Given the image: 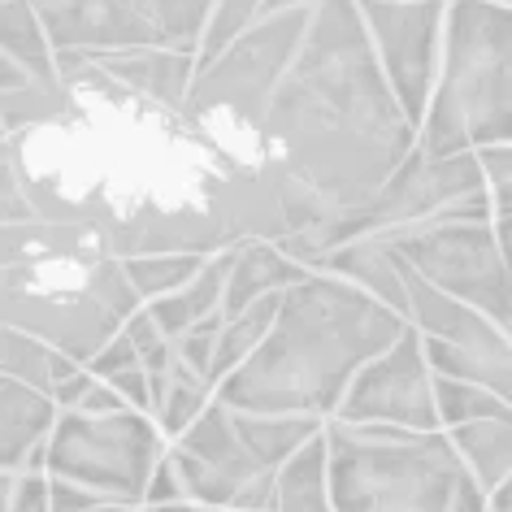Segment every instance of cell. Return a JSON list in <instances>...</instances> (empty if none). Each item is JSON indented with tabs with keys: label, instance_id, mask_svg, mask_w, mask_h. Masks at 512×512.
Wrapping results in <instances>:
<instances>
[{
	"label": "cell",
	"instance_id": "1",
	"mask_svg": "<svg viewBox=\"0 0 512 512\" xmlns=\"http://www.w3.org/2000/svg\"><path fill=\"white\" fill-rule=\"evenodd\" d=\"M265 152L335 217L361 209L417 144L356 0H313L261 126ZM335 226V222H330Z\"/></svg>",
	"mask_w": 512,
	"mask_h": 512
},
{
	"label": "cell",
	"instance_id": "2",
	"mask_svg": "<svg viewBox=\"0 0 512 512\" xmlns=\"http://www.w3.org/2000/svg\"><path fill=\"white\" fill-rule=\"evenodd\" d=\"M408 330V317L326 270H309L278 296V317L248 361L217 382L235 413L317 417L339 413L352 378Z\"/></svg>",
	"mask_w": 512,
	"mask_h": 512
},
{
	"label": "cell",
	"instance_id": "3",
	"mask_svg": "<svg viewBox=\"0 0 512 512\" xmlns=\"http://www.w3.org/2000/svg\"><path fill=\"white\" fill-rule=\"evenodd\" d=\"M326 491L335 512H486V491L443 430L326 421Z\"/></svg>",
	"mask_w": 512,
	"mask_h": 512
},
{
	"label": "cell",
	"instance_id": "4",
	"mask_svg": "<svg viewBox=\"0 0 512 512\" xmlns=\"http://www.w3.org/2000/svg\"><path fill=\"white\" fill-rule=\"evenodd\" d=\"M486 144H512V5L447 0L439 83L417 148L447 157Z\"/></svg>",
	"mask_w": 512,
	"mask_h": 512
},
{
	"label": "cell",
	"instance_id": "5",
	"mask_svg": "<svg viewBox=\"0 0 512 512\" xmlns=\"http://www.w3.org/2000/svg\"><path fill=\"white\" fill-rule=\"evenodd\" d=\"M165 434L152 413L118 408V413H79L57 408L48 439L35 447L27 469H44L48 478L79 482L96 491L105 504L139 508L148 478L165 456Z\"/></svg>",
	"mask_w": 512,
	"mask_h": 512
},
{
	"label": "cell",
	"instance_id": "6",
	"mask_svg": "<svg viewBox=\"0 0 512 512\" xmlns=\"http://www.w3.org/2000/svg\"><path fill=\"white\" fill-rule=\"evenodd\" d=\"M309 14L313 5L278 9V14L256 18L209 66H196V79H191V92L183 105L196 118L230 126V131L261 135L274 87L287 74L291 57L300 53L304 31H309Z\"/></svg>",
	"mask_w": 512,
	"mask_h": 512
},
{
	"label": "cell",
	"instance_id": "7",
	"mask_svg": "<svg viewBox=\"0 0 512 512\" xmlns=\"http://www.w3.org/2000/svg\"><path fill=\"white\" fill-rule=\"evenodd\" d=\"M53 53H200L213 0H31Z\"/></svg>",
	"mask_w": 512,
	"mask_h": 512
},
{
	"label": "cell",
	"instance_id": "8",
	"mask_svg": "<svg viewBox=\"0 0 512 512\" xmlns=\"http://www.w3.org/2000/svg\"><path fill=\"white\" fill-rule=\"evenodd\" d=\"M387 243L430 287L486 313L512 335V265L504 261V248L495 239V217L491 222H430L395 230Z\"/></svg>",
	"mask_w": 512,
	"mask_h": 512
},
{
	"label": "cell",
	"instance_id": "9",
	"mask_svg": "<svg viewBox=\"0 0 512 512\" xmlns=\"http://www.w3.org/2000/svg\"><path fill=\"white\" fill-rule=\"evenodd\" d=\"M408 326L421 335L434 374L478 382L504 404H512V335L486 313L452 300L404 265Z\"/></svg>",
	"mask_w": 512,
	"mask_h": 512
},
{
	"label": "cell",
	"instance_id": "10",
	"mask_svg": "<svg viewBox=\"0 0 512 512\" xmlns=\"http://www.w3.org/2000/svg\"><path fill=\"white\" fill-rule=\"evenodd\" d=\"M482 187H486V174L478 165V152H447V157H434V152L413 144V152L395 165V174L361 209L335 217V226H330V235H326V252L348 239H361V235H395V230L430 226L443 217L447 204L465 200Z\"/></svg>",
	"mask_w": 512,
	"mask_h": 512
},
{
	"label": "cell",
	"instance_id": "11",
	"mask_svg": "<svg viewBox=\"0 0 512 512\" xmlns=\"http://www.w3.org/2000/svg\"><path fill=\"white\" fill-rule=\"evenodd\" d=\"M170 465L183 482V499L200 504L204 512L213 508H235V512H274V482L278 473L256 465V456L243 447L235 430V413L213 400L178 439L165 447Z\"/></svg>",
	"mask_w": 512,
	"mask_h": 512
},
{
	"label": "cell",
	"instance_id": "12",
	"mask_svg": "<svg viewBox=\"0 0 512 512\" xmlns=\"http://www.w3.org/2000/svg\"><path fill=\"white\" fill-rule=\"evenodd\" d=\"M361 14L369 40H374L378 66L387 74L404 118L421 126L434 83H439L447 0H369V5H361Z\"/></svg>",
	"mask_w": 512,
	"mask_h": 512
},
{
	"label": "cell",
	"instance_id": "13",
	"mask_svg": "<svg viewBox=\"0 0 512 512\" xmlns=\"http://www.w3.org/2000/svg\"><path fill=\"white\" fill-rule=\"evenodd\" d=\"M330 421H343V426L382 421V426H400L413 434L443 430L439 408H434V369L413 326L352 378L339 413Z\"/></svg>",
	"mask_w": 512,
	"mask_h": 512
},
{
	"label": "cell",
	"instance_id": "14",
	"mask_svg": "<svg viewBox=\"0 0 512 512\" xmlns=\"http://www.w3.org/2000/svg\"><path fill=\"white\" fill-rule=\"evenodd\" d=\"M92 61L113 83L157 105H183L196 79V53H178V48H122V53H92Z\"/></svg>",
	"mask_w": 512,
	"mask_h": 512
},
{
	"label": "cell",
	"instance_id": "15",
	"mask_svg": "<svg viewBox=\"0 0 512 512\" xmlns=\"http://www.w3.org/2000/svg\"><path fill=\"white\" fill-rule=\"evenodd\" d=\"M309 274L296 256H287L274 239H243L230 248V270H226V291H222V317L243 313L248 304L265 296H283L291 283Z\"/></svg>",
	"mask_w": 512,
	"mask_h": 512
},
{
	"label": "cell",
	"instance_id": "16",
	"mask_svg": "<svg viewBox=\"0 0 512 512\" xmlns=\"http://www.w3.org/2000/svg\"><path fill=\"white\" fill-rule=\"evenodd\" d=\"M313 270L339 274L356 283L361 291H369L374 300H382L387 309H395L400 317H408V283H404V261L400 252L387 243V235H361L348 239L339 248H330Z\"/></svg>",
	"mask_w": 512,
	"mask_h": 512
},
{
	"label": "cell",
	"instance_id": "17",
	"mask_svg": "<svg viewBox=\"0 0 512 512\" xmlns=\"http://www.w3.org/2000/svg\"><path fill=\"white\" fill-rule=\"evenodd\" d=\"M57 421L53 395L22 378L0 374V469H27L31 452Z\"/></svg>",
	"mask_w": 512,
	"mask_h": 512
},
{
	"label": "cell",
	"instance_id": "18",
	"mask_svg": "<svg viewBox=\"0 0 512 512\" xmlns=\"http://www.w3.org/2000/svg\"><path fill=\"white\" fill-rule=\"evenodd\" d=\"M226 270H230V248H226V252L204 256V265H200V270L191 274L178 291H170V296H161V300H148V304H144V309L152 313V322L161 326V335H165V339H178L187 326H196V322H204V317L222 313Z\"/></svg>",
	"mask_w": 512,
	"mask_h": 512
},
{
	"label": "cell",
	"instance_id": "19",
	"mask_svg": "<svg viewBox=\"0 0 512 512\" xmlns=\"http://www.w3.org/2000/svg\"><path fill=\"white\" fill-rule=\"evenodd\" d=\"M443 434L452 439L460 465L469 469V478L491 495L499 478L512 469V404L495 408V413H486L478 421H465V426H452Z\"/></svg>",
	"mask_w": 512,
	"mask_h": 512
},
{
	"label": "cell",
	"instance_id": "20",
	"mask_svg": "<svg viewBox=\"0 0 512 512\" xmlns=\"http://www.w3.org/2000/svg\"><path fill=\"white\" fill-rule=\"evenodd\" d=\"M235 413V408H230ZM326 421L317 417H278V413H235V430L243 447L256 456V465L265 469H283L291 456L300 452L309 439H317L322 434Z\"/></svg>",
	"mask_w": 512,
	"mask_h": 512
},
{
	"label": "cell",
	"instance_id": "21",
	"mask_svg": "<svg viewBox=\"0 0 512 512\" xmlns=\"http://www.w3.org/2000/svg\"><path fill=\"white\" fill-rule=\"evenodd\" d=\"M274 512H335L326 491V439L317 434L278 469Z\"/></svg>",
	"mask_w": 512,
	"mask_h": 512
},
{
	"label": "cell",
	"instance_id": "22",
	"mask_svg": "<svg viewBox=\"0 0 512 512\" xmlns=\"http://www.w3.org/2000/svg\"><path fill=\"white\" fill-rule=\"evenodd\" d=\"M0 48L27 66L35 79H57L53 44L44 35V22L35 14L31 0H0Z\"/></svg>",
	"mask_w": 512,
	"mask_h": 512
},
{
	"label": "cell",
	"instance_id": "23",
	"mask_svg": "<svg viewBox=\"0 0 512 512\" xmlns=\"http://www.w3.org/2000/svg\"><path fill=\"white\" fill-rule=\"evenodd\" d=\"M274 317H278V296H265V300L248 304L243 313L222 317V330H217V348H213V382H222L230 369L243 365L256 348H261V339L270 335Z\"/></svg>",
	"mask_w": 512,
	"mask_h": 512
},
{
	"label": "cell",
	"instance_id": "24",
	"mask_svg": "<svg viewBox=\"0 0 512 512\" xmlns=\"http://www.w3.org/2000/svg\"><path fill=\"white\" fill-rule=\"evenodd\" d=\"M213 400H217V387H213V382H209V378H200V374H191V369L174 356L170 378H165V391H161L157 408H152V421L161 426L165 443H174L178 434H183V430H187L191 421H196Z\"/></svg>",
	"mask_w": 512,
	"mask_h": 512
},
{
	"label": "cell",
	"instance_id": "25",
	"mask_svg": "<svg viewBox=\"0 0 512 512\" xmlns=\"http://www.w3.org/2000/svg\"><path fill=\"white\" fill-rule=\"evenodd\" d=\"M204 265V256L196 252H139V256H122V274L135 287L139 300H161L178 291Z\"/></svg>",
	"mask_w": 512,
	"mask_h": 512
},
{
	"label": "cell",
	"instance_id": "26",
	"mask_svg": "<svg viewBox=\"0 0 512 512\" xmlns=\"http://www.w3.org/2000/svg\"><path fill=\"white\" fill-rule=\"evenodd\" d=\"M434 408H439V426L452 430V426H465V421H478L486 413H495V408H504V400L478 387V382L434 374Z\"/></svg>",
	"mask_w": 512,
	"mask_h": 512
},
{
	"label": "cell",
	"instance_id": "27",
	"mask_svg": "<svg viewBox=\"0 0 512 512\" xmlns=\"http://www.w3.org/2000/svg\"><path fill=\"white\" fill-rule=\"evenodd\" d=\"M261 5H265V0H213V14H209V27H204L196 66H209V61L222 53L226 44H235L239 35L248 31L256 18H261Z\"/></svg>",
	"mask_w": 512,
	"mask_h": 512
},
{
	"label": "cell",
	"instance_id": "28",
	"mask_svg": "<svg viewBox=\"0 0 512 512\" xmlns=\"http://www.w3.org/2000/svg\"><path fill=\"white\" fill-rule=\"evenodd\" d=\"M217 330H222V313H213V317H204V322L196 326H187L183 335L174 339V356L183 361L191 374H200V378H209L213 382V348H217ZM217 387V382H213Z\"/></svg>",
	"mask_w": 512,
	"mask_h": 512
},
{
	"label": "cell",
	"instance_id": "29",
	"mask_svg": "<svg viewBox=\"0 0 512 512\" xmlns=\"http://www.w3.org/2000/svg\"><path fill=\"white\" fill-rule=\"evenodd\" d=\"M35 209H31V200H27V191H22V178L14 170V161H9V152H5V161H0V226L5 222H31Z\"/></svg>",
	"mask_w": 512,
	"mask_h": 512
},
{
	"label": "cell",
	"instance_id": "30",
	"mask_svg": "<svg viewBox=\"0 0 512 512\" xmlns=\"http://www.w3.org/2000/svg\"><path fill=\"white\" fill-rule=\"evenodd\" d=\"M9 512H53V499H48V473L44 469H22L18 473Z\"/></svg>",
	"mask_w": 512,
	"mask_h": 512
},
{
	"label": "cell",
	"instance_id": "31",
	"mask_svg": "<svg viewBox=\"0 0 512 512\" xmlns=\"http://www.w3.org/2000/svg\"><path fill=\"white\" fill-rule=\"evenodd\" d=\"M131 365H139V352H135V343L126 339L122 330L92 356V361H87V369H92L96 378H113V374H122V369H131Z\"/></svg>",
	"mask_w": 512,
	"mask_h": 512
},
{
	"label": "cell",
	"instance_id": "32",
	"mask_svg": "<svg viewBox=\"0 0 512 512\" xmlns=\"http://www.w3.org/2000/svg\"><path fill=\"white\" fill-rule=\"evenodd\" d=\"M48 499H53V512H92L105 504L96 491H87L79 482H66V478H48Z\"/></svg>",
	"mask_w": 512,
	"mask_h": 512
},
{
	"label": "cell",
	"instance_id": "33",
	"mask_svg": "<svg viewBox=\"0 0 512 512\" xmlns=\"http://www.w3.org/2000/svg\"><path fill=\"white\" fill-rule=\"evenodd\" d=\"M113 391L122 395L131 408H139V413H152V387H148V374H144V365H131V369H122V374H113L105 378Z\"/></svg>",
	"mask_w": 512,
	"mask_h": 512
},
{
	"label": "cell",
	"instance_id": "34",
	"mask_svg": "<svg viewBox=\"0 0 512 512\" xmlns=\"http://www.w3.org/2000/svg\"><path fill=\"white\" fill-rule=\"evenodd\" d=\"M122 335L135 343V352H139V356H148L152 348H161V343H170V339L161 335V326L152 322V313L144 309V304H139V309H135V313L122 322Z\"/></svg>",
	"mask_w": 512,
	"mask_h": 512
},
{
	"label": "cell",
	"instance_id": "35",
	"mask_svg": "<svg viewBox=\"0 0 512 512\" xmlns=\"http://www.w3.org/2000/svg\"><path fill=\"white\" fill-rule=\"evenodd\" d=\"M174 499H183V482H178L170 456H161L157 469H152V478H148V491H144V504H139V508H148V504H174Z\"/></svg>",
	"mask_w": 512,
	"mask_h": 512
},
{
	"label": "cell",
	"instance_id": "36",
	"mask_svg": "<svg viewBox=\"0 0 512 512\" xmlns=\"http://www.w3.org/2000/svg\"><path fill=\"white\" fill-rule=\"evenodd\" d=\"M87 374H92V369H87ZM74 408H79V413H118V408H131V404H126L105 378L92 374V382H87V391L79 395V404Z\"/></svg>",
	"mask_w": 512,
	"mask_h": 512
},
{
	"label": "cell",
	"instance_id": "37",
	"mask_svg": "<svg viewBox=\"0 0 512 512\" xmlns=\"http://www.w3.org/2000/svg\"><path fill=\"white\" fill-rule=\"evenodd\" d=\"M478 165L486 174V187L512 183V144H486V148H478Z\"/></svg>",
	"mask_w": 512,
	"mask_h": 512
},
{
	"label": "cell",
	"instance_id": "38",
	"mask_svg": "<svg viewBox=\"0 0 512 512\" xmlns=\"http://www.w3.org/2000/svg\"><path fill=\"white\" fill-rule=\"evenodd\" d=\"M31 79H35V74H31L27 66H18V61L9 57L5 48H0V96H5V92H18V87H27Z\"/></svg>",
	"mask_w": 512,
	"mask_h": 512
},
{
	"label": "cell",
	"instance_id": "39",
	"mask_svg": "<svg viewBox=\"0 0 512 512\" xmlns=\"http://www.w3.org/2000/svg\"><path fill=\"white\" fill-rule=\"evenodd\" d=\"M486 512H512V469L499 478V486L486 495Z\"/></svg>",
	"mask_w": 512,
	"mask_h": 512
},
{
	"label": "cell",
	"instance_id": "40",
	"mask_svg": "<svg viewBox=\"0 0 512 512\" xmlns=\"http://www.w3.org/2000/svg\"><path fill=\"white\" fill-rule=\"evenodd\" d=\"M18 473H22V469H0V512H9V499H14Z\"/></svg>",
	"mask_w": 512,
	"mask_h": 512
},
{
	"label": "cell",
	"instance_id": "41",
	"mask_svg": "<svg viewBox=\"0 0 512 512\" xmlns=\"http://www.w3.org/2000/svg\"><path fill=\"white\" fill-rule=\"evenodd\" d=\"M139 512H204L200 504H191V499H174V504H148Z\"/></svg>",
	"mask_w": 512,
	"mask_h": 512
},
{
	"label": "cell",
	"instance_id": "42",
	"mask_svg": "<svg viewBox=\"0 0 512 512\" xmlns=\"http://www.w3.org/2000/svg\"><path fill=\"white\" fill-rule=\"evenodd\" d=\"M300 5H313V0H265V5H261V18H265V14H278V9H300Z\"/></svg>",
	"mask_w": 512,
	"mask_h": 512
},
{
	"label": "cell",
	"instance_id": "43",
	"mask_svg": "<svg viewBox=\"0 0 512 512\" xmlns=\"http://www.w3.org/2000/svg\"><path fill=\"white\" fill-rule=\"evenodd\" d=\"M92 512H139V508H126V504H100V508H92Z\"/></svg>",
	"mask_w": 512,
	"mask_h": 512
},
{
	"label": "cell",
	"instance_id": "44",
	"mask_svg": "<svg viewBox=\"0 0 512 512\" xmlns=\"http://www.w3.org/2000/svg\"><path fill=\"white\" fill-rule=\"evenodd\" d=\"M5 152H9V144H0V161H5Z\"/></svg>",
	"mask_w": 512,
	"mask_h": 512
},
{
	"label": "cell",
	"instance_id": "45",
	"mask_svg": "<svg viewBox=\"0 0 512 512\" xmlns=\"http://www.w3.org/2000/svg\"><path fill=\"white\" fill-rule=\"evenodd\" d=\"M213 512H235V508H213Z\"/></svg>",
	"mask_w": 512,
	"mask_h": 512
},
{
	"label": "cell",
	"instance_id": "46",
	"mask_svg": "<svg viewBox=\"0 0 512 512\" xmlns=\"http://www.w3.org/2000/svg\"><path fill=\"white\" fill-rule=\"evenodd\" d=\"M0 144H5V131H0Z\"/></svg>",
	"mask_w": 512,
	"mask_h": 512
},
{
	"label": "cell",
	"instance_id": "47",
	"mask_svg": "<svg viewBox=\"0 0 512 512\" xmlns=\"http://www.w3.org/2000/svg\"><path fill=\"white\" fill-rule=\"evenodd\" d=\"M361 5H369V0H361Z\"/></svg>",
	"mask_w": 512,
	"mask_h": 512
}]
</instances>
